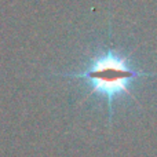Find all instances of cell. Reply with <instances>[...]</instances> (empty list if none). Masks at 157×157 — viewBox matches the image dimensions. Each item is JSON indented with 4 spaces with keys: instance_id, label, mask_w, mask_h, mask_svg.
I'll return each instance as SVG.
<instances>
[{
    "instance_id": "1",
    "label": "cell",
    "mask_w": 157,
    "mask_h": 157,
    "mask_svg": "<svg viewBox=\"0 0 157 157\" xmlns=\"http://www.w3.org/2000/svg\"><path fill=\"white\" fill-rule=\"evenodd\" d=\"M61 76L84 81L91 92L105 98L109 108V127H112L114 102L123 97H130L136 101L132 92L134 86L142 78L157 77V73L136 69L123 50L106 46L98 48L80 72Z\"/></svg>"
}]
</instances>
